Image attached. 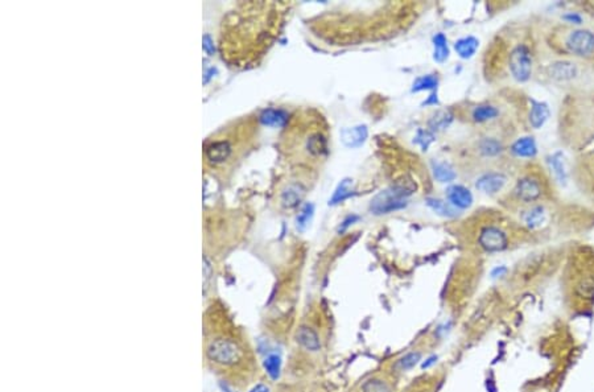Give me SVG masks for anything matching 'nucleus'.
<instances>
[{"label": "nucleus", "instance_id": "obj_1", "mask_svg": "<svg viewBox=\"0 0 594 392\" xmlns=\"http://www.w3.org/2000/svg\"><path fill=\"white\" fill-rule=\"evenodd\" d=\"M416 190V184L410 179L399 180L387 188L386 190L380 191L371 200L370 204V211L375 215L392 213V211L401 210L408 205L407 198Z\"/></svg>", "mask_w": 594, "mask_h": 392}, {"label": "nucleus", "instance_id": "obj_2", "mask_svg": "<svg viewBox=\"0 0 594 392\" xmlns=\"http://www.w3.org/2000/svg\"><path fill=\"white\" fill-rule=\"evenodd\" d=\"M242 351L240 347L231 340H226V338H218L210 342L209 347H207V357L216 363L223 364V366H230L234 364L235 362L239 361Z\"/></svg>", "mask_w": 594, "mask_h": 392}, {"label": "nucleus", "instance_id": "obj_3", "mask_svg": "<svg viewBox=\"0 0 594 392\" xmlns=\"http://www.w3.org/2000/svg\"><path fill=\"white\" fill-rule=\"evenodd\" d=\"M510 70L512 77L519 82L530 78L532 71V57L526 45H518L510 54Z\"/></svg>", "mask_w": 594, "mask_h": 392}, {"label": "nucleus", "instance_id": "obj_4", "mask_svg": "<svg viewBox=\"0 0 594 392\" xmlns=\"http://www.w3.org/2000/svg\"><path fill=\"white\" fill-rule=\"evenodd\" d=\"M478 243L487 252H499V251H503L505 248H507L508 239L505 231H502L498 227L489 226V227H485L481 231Z\"/></svg>", "mask_w": 594, "mask_h": 392}, {"label": "nucleus", "instance_id": "obj_5", "mask_svg": "<svg viewBox=\"0 0 594 392\" xmlns=\"http://www.w3.org/2000/svg\"><path fill=\"white\" fill-rule=\"evenodd\" d=\"M568 49L577 56H590L594 52V34L586 29H579L569 34Z\"/></svg>", "mask_w": 594, "mask_h": 392}, {"label": "nucleus", "instance_id": "obj_6", "mask_svg": "<svg viewBox=\"0 0 594 392\" xmlns=\"http://www.w3.org/2000/svg\"><path fill=\"white\" fill-rule=\"evenodd\" d=\"M515 194L522 201L532 202L542 195V186L538 180L532 177H524L518 181Z\"/></svg>", "mask_w": 594, "mask_h": 392}, {"label": "nucleus", "instance_id": "obj_7", "mask_svg": "<svg viewBox=\"0 0 594 392\" xmlns=\"http://www.w3.org/2000/svg\"><path fill=\"white\" fill-rule=\"evenodd\" d=\"M506 181H507V179L502 173H486L477 180L475 188L482 193H486V194H494L505 186Z\"/></svg>", "mask_w": 594, "mask_h": 392}, {"label": "nucleus", "instance_id": "obj_8", "mask_svg": "<svg viewBox=\"0 0 594 392\" xmlns=\"http://www.w3.org/2000/svg\"><path fill=\"white\" fill-rule=\"evenodd\" d=\"M369 136V130L365 126L348 127L341 131V142L348 148H359L360 145L366 142Z\"/></svg>", "mask_w": 594, "mask_h": 392}, {"label": "nucleus", "instance_id": "obj_9", "mask_svg": "<svg viewBox=\"0 0 594 392\" xmlns=\"http://www.w3.org/2000/svg\"><path fill=\"white\" fill-rule=\"evenodd\" d=\"M448 200L454 207L468 209L473 204V195L470 190L462 185H453L447 190Z\"/></svg>", "mask_w": 594, "mask_h": 392}, {"label": "nucleus", "instance_id": "obj_10", "mask_svg": "<svg viewBox=\"0 0 594 392\" xmlns=\"http://www.w3.org/2000/svg\"><path fill=\"white\" fill-rule=\"evenodd\" d=\"M296 341L309 351H318L321 349L320 337L309 326L299 327V330L296 331Z\"/></svg>", "mask_w": 594, "mask_h": 392}, {"label": "nucleus", "instance_id": "obj_11", "mask_svg": "<svg viewBox=\"0 0 594 392\" xmlns=\"http://www.w3.org/2000/svg\"><path fill=\"white\" fill-rule=\"evenodd\" d=\"M304 195L305 189L301 184H290L281 193V204L284 207L293 209L302 201Z\"/></svg>", "mask_w": 594, "mask_h": 392}, {"label": "nucleus", "instance_id": "obj_12", "mask_svg": "<svg viewBox=\"0 0 594 392\" xmlns=\"http://www.w3.org/2000/svg\"><path fill=\"white\" fill-rule=\"evenodd\" d=\"M548 71H549V75H551L552 78H554V80H558V81L572 80V78L576 77V74H577L576 66L573 65L572 62H568V61L554 62L553 65L549 66Z\"/></svg>", "mask_w": 594, "mask_h": 392}, {"label": "nucleus", "instance_id": "obj_13", "mask_svg": "<svg viewBox=\"0 0 594 392\" xmlns=\"http://www.w3.org/2000/svg\"><path fill=\"white\" fill-rule=\"evenodd\" d=\"M231 153V145L227 142H216L206 149V156L212 163L219 164L227 160Z\"/></svg>", "mask_w": 594, "mask_h": 392}, {"label": "nucleus", "instance_id": "obj_14", "mask_svg": "<svg viewBox=\"0 0 594 392\" xmlns=\"http://www.w3.org/2000/svg\"><path fill=\"white\" fill-rule=\"evenodd\" d=\"M511 151L519 158H533L538 152V147L532 138H522L512 144Z\"/></svg>", "mask_w": 594, "mask_h": 392}, {"label": "nucleus", "instance_id": "obj_15", "mask_svg": "<svg viewBox=\"0 0 594 392\" xmlns=\"http://www.w3.org/2000/svg\"><path fill=\"white\" fill-rule=\"evenodd\" d=\"M453 121V114L449 110H440L429 119L428 127L431 128V132H440L447 130Z\"/></svg>", "mask_w": 594, "mask_h": 392}, {"label": "nucleus", "instance_id": "obj_16", "mask_svg": "<svg viewBox=\"0 0 594 392\" xmlns=\"http://www.w3.org/2000/svg\"><path fill=\"white\" fill-rule=\"evenodd\" d=\"M480 41L473 36H468V37L459 38L454 44V49L458 53V56L462 58H470L478 49Z\"/></svg>", "mask_w": 594, "mask_h": 392}, {"label": "nucleus", "instance_id": "obj_17", "mask_svg": "<svg viewBox=\"0 0 594 392\" xmlns=\"http://www.w3.org/2000/svg\"><path fill=\"white\" fill-rule=\"evenodd\" d=\"M549 117V108L545 103L533 102L531 108L530 122L533 128H540Z\"/></svg>", "mask_w": 594, "mask_h": 392}, {"label": "nucleus", "instance_id": "obj_18", "mask_svg": "<svg viewBox=\"0 0 594 392\" xmlns=\"http://www.w3.org/2000/svg\"><path fill=\"white\" fill-rule=\"evenodd\" d=\"M432 169H433V174L436 180L440 182H452L453 180L457 177V173L454 172L452 167L448 163H443V161H433L432 163Z\"/></svg>", "mask_w": 594, "mask_h": 392}, {"label": "nucleus", "instance_id": "obj_19", "mask_svg": "<svg viewBox=\"0 0 594 392\" xmlns=\"http://www.w3.org/2000/svg\"><path fill=\"white\" fill-rule=\"evenodd\" d=\"M286 119H288V114L283 110H276V108H268L260 115V122L265 126H283Z\"/></svg>", "mask_w": 594, "mask_h": 392}, {"label": "nucleus", "instance_id": "obj_20", "mask_svg": "<svg viewBox=\"0 0 594 392\" xmlns=\"http://www.w3.org/2000/svg\"><path fill=\"white\" fill-rule=\"evenodd\" d=\"M353 194H354V191H353V180L345 179L343 181H341V184H339L338 186H337L334 194H333V197L329 200V205L341 204V202H343L345 200L350 198Z\"/></svg>", "mask_w": 594, "mask_h": 392}, {"label": "nucleus", "instance_id": "obj_21", "mask_svg": "<svg viewBox=\"0 0 594 392\" xmlns=\"http://www.w3.org/2000/svg\"><path fill=\"white\" fill-rule=\"evenodd\" d=\"M427 205L431 207L434 213L440 214L443 217H448V218H453L457 215L456 207L453 206L450 202H445L438 198H427Z\"/></svg>", "mask_w": 594, "mask_h": 392}, {"label": "nucleus", "instance_id": "obj_22", "mask_svg": "<svg viewBox=\"0 0 594 392\" xmlns=\"http://www.w3.org/2000/svg\"><path fill=\"white\" fill-rule=\"evenodd\" d=\"M433 45H434V53L433 58L434 61L444 62L449 56V48H448V40L443 33H437L433 37Z\"/></svg>", "mask_w": 594, "mask_h": 392}, {"label": "nucleus", "instance_id": "obj_23", "mask_svg": "<svg viewBox=\"0 0 594 392\" xmlns=\"http://www.w3.org/2000/svg\"><path fill=\"white\" fill-rule=\"evenodd\" d=\"M306 148H308V151L311 152L313 156H322V154H327L328 152L327 139H325L321 133H314V135H312L311 138H309L308 142H306Z\"/></svg>", "mask_w": 594, "mask_h": 392}, {"label": "nucleus", "instance_id": "obj_24", "mask_svg": "<svg viewBox=\"0 0 594 392\" xmlns=\"http://www.w3.org/2000/svg\"><path fill=\"white\" fill-rule=\"evenodd\" d=\"M420 359H421V352H408V354L404 355L403 358H400L395 363V368H397L399 371H408L415 367L416 364L420 362Z\"/></svg>", "mask_w": 594, "mask_h": 392}, {"label": "nucleus", "instance_id": "obj_25", "mask_svg": "<svg viewBox=\"0 0 594 392\" xmlns=\"http://www.w3.org/2000/svg\"><path fill=\"white\" fill-rule=\"evenodd\" d=\"M264 368H265V371H267L268 375H270L272 379H277V378L280 377V370H281V358L280 357H279L277 354L268 355L267 358L264 359Z\"/></svg>", "mask_w": 594, "mask_h": 392}, {"label": "nucleus", "instance_id": "obj_26", "mask_svg": "<svg viewBox=\"0 0 594 392\" xmlns=\"http://www.w3.org/2000/svg\"><path fill=\"white\" fill-rule=\"evenodd\" d=\"M438 84V80L436 75H423V77L417 78L413 84L412 91L417 93V91H423V90H432L436 89Z\"/></svg>", "mask_w": 594, "mask_h": 392}, {"label": "nucleus", "instance_id": "obj_27", "mask_svg": "<svg viewBox=\"0 0 594 392\" xmlns=\"http://www.w3.org/2000/svg\"><path fill=\"white\" fill-rule=\"evenodd\" d=\"M313 213H314V206L312 204H305L304 206H302V209L300 210L299 215H297V218H296V225H297V229L299 230H305L306 227H308L309 222H311L312 217H313Z\"/></svg>", "mask_w": 594, "mask_h": 392}, {"label": "nucleus", "instance_id": "obj_28", "mask_svg": "<svg viewBox=\"0 0 594 392\" xmlns=\"http://www.w3.org/2000/svg\"><path fill=\"white\" fill-rule=\"evenodd\" d=\"M524 221H526V223L528 225V227L535 229V227L542 225L543 221H544V209H543L542 206L532 207V209L526 214Z\"/></svg>", "mask_w": 594, "mask_h": 392}, {"label": "nucleus", "instance_id": "obj_29", "mask_svg": "<svg viewBox=\"0 0 594 392\" xmlns=\"http://www.w3.org/2000/svg\"><path fill=\"white\" fill-rule=\"evenodd\" d=\"M496 115H498V110H496L495 107H493V106H489V105H485V106H478L477 108L474 110V112H473V117H474L475 122H486V121H490V119H493V117H495Z\"/></svg>", "mask_w": 594, "mask_h": 392}, {"label": "nucleus", "instance_id": "obj_30", "mask_svg": "<svg viewBox=\"0 0 594 392\" xmlns=\"http://www.w3.org/2000/svg\"><path fill=\"white\" fill-rule=\"evenodd\" d=\"M549 164H551L552 170H553L554 176L558 177L559 181L560 182L567 181V172H565V167H564V161L561 153H554L551 158V160H549Z\"/></svg>", "mask_w": 594, "mask_h": 392}, {"label": "nucleus", "instance_id": "obj_31", "mask_svg": "<svg viewBox=\"0 0 594 392\" xmlns=\"http://www.w3.org/2000/svg\"><path fill=\"white\" fill-rule=\"evenodd\" d=\"M363 392H391V387L388 386L387 382L379 378H373L363 383L362 386Z\"/></svg>", "mask_w": 594, "mask_h": 392}, {"label": "nucleus", "instance_id": "obj_32", "mask_svg": "<svg viewBox=\"0 0 594 392\" xmlns=\"http://www.w3.org/2000/svg\"><path fill=\"white\" fill-rule=\"evenodd\" d=\"M480 147L481 152H482L485 156H495V154H498L499 152H501V148H502L501 143L495 139H485L484 142L481 143Z\"/></svg>", "mask_w": 594, "mask_h": 392}, {"label": "nucleus", "instance_id": "obj_33", "mask_svg": "<svg viewBox=\"0 0 594 392\" xmlns=\"http://www.w3.org/2000/svg\"><path fill=\"white\" fill-rule=\"evenodd\" d=\"M434 140V136H433V132H431V131H427V130H419L417 131V135H416L415 140L413 142L416 143V144H419L420 147L423 148V151H427L429 147V144H431L432 142Z\"/></svg>", "mask_w": 594, "mask_h": 392}, {"label": "nucleus", "instance_id": "obj_34", "mask_svg": "<svg viewBox=\"0 0 594 392\" xmlns=\"http://www.w3.org/2000/svg\"><path fill=\"white\" fill-rule=\"evenodd\" d=\"M357 221H359V217H358V215H355V214H351V215L346 217V218H345V221H343V222L341 223V226H339L338 231H339V232H343V231H345L346 229H348L349 226H350V225H353V223H354V222H357Z\"/></svg>", "mask_w": 594, "mask_h": 392}, {"label": "nucleus", "instance_id": "obj_35", "mask_svg": "<svg viewBox=\"0 0 594 392\" xmlns=\"http://www.w3.org/2000/svg\"><path fill=\"white\" fill-rule=\"evenodd\" d=\"M564 19L569 23H574V24H580V23H581V16L577 15V13H568V15L564 16Z\"/></svg>", "mask_w": 594, "mask_h": 392}, {"label": "nucleus", "instance_id": "obj_36", "mask_svg": "<svg viewBox=\"0 0 594 392\" xmlns=\"http://www.w3.org/2000/svg\"><path fill=\"white\" fill-rule=\"evenodd\" d=\"M506 271H507L506 267H496V268L491 272V276H493V278H498V276H502Z\"/></svg>", "mask_w": 594, "mask_h": 392}, {"label": "nucleus", "instance_id": "obj_37", "mask_svg": "<svg viewBox=\"0 0 594 392\" xmlns=\"http://www.w3.org/2000/svg\"><path fill=\"white\" fill-rule=\"evenodd\" d=\"M436 361H437V357H436V355H433V357H431V358H428V359H427V361L424 362V363H423L421 367H423V368L431 367L432 364L436 363Z\"/></svg>", "mask_w": 594, "mask_h": 392}, {"label": "nucleus", "instance_id": "obj_38", "mask_svg": "<svg viewBox=\"0 0 594 392\" xmlns=\"http://www.w3.org/2000/svg\"><path fill=\"white\" fill-rule=\"evenodd\" d=\"M250 392H270V389H268V387L264 386V384H258V386L254 387Z\"/></svg>", "mask_w": 594, "mask_h": 392}, {"label": "nucleus", "instance_id": "obj_39", "mask_svg": "<svg viewBox=\"0 0 594 392\" xmlns=\"http://www.w3.org/2000/svg\"><path fill=\"white\" fill-rule=\"evenodd\" d=\"M436 103H438L437 95H436V94H432V95L429 96L428 101H425L424 105H436Z\"/></svg>", "mask_w": 594, "mask_h": 392}, {"label": "nucleus", "instance_id": "obj_40", "mask_svg": "<svg viewBox=\"0 0 594 392\" xmlns=\"http://www.w3.org/2000/svg\"><path fill=\"white\" fill-rule=\"evenodd\" d=\"M212 41L209 40V37H205V48H206L207 50H209L210 53H212Z\"/></svg>", "mask_w": 594, "mask_h": 392}]
</instances>
